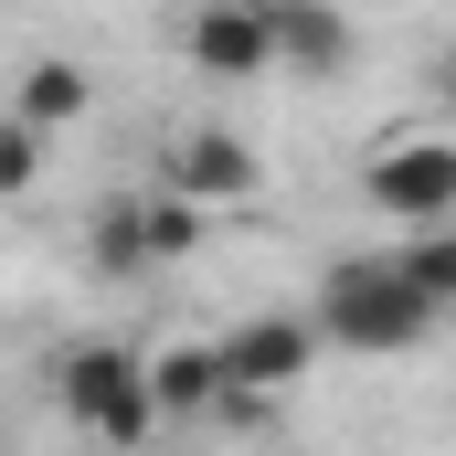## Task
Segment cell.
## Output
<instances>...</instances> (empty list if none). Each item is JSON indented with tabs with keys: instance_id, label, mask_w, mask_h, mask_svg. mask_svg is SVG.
Listing matches in <instances>:
<instances>
[{
	"instance_id": "obj_1",
	"label": "cell",
	"mask_w": 456,
	"mask_h": 456,
	"mask_svg": "<svg viewBox=\"0 0 456 456\" xmlns=\"http://www.w3.org/2000/svg\"><path fill=\"white\" fill-rule=\"evenodd\" d=\"M319 340L361 350V361H393V350H414L425 330H436V308L414 297V276L393 265V255H340L330 276H319Z\"/></svg>"
},
{
	"instance_id": "obj_2",
	"label": "cell",
	"mask_w": 456,
	"mask_h": 456,
	"mask_svg": "<svg viewBox=\"0 0 456 456\" xmlns=\"http://www.w3.org/2000/svg\"><path fill=\"white\" fill-rule=\"evenodd\" d=\"M53 393H64V414L86 425V436H107V446H138V436H159V393H149V361L117 340H86L53 361Z\"/></svg>"
},
{
	"instance_id": "obj_3",
	"label": "cell",
	"mask_w": 456,
	"mask_h": 456,
	"mask_svg": "<svg viewBox=\"0 0 456 456\" xmlns=\"http://www.w3.org/2000/svg\"><path fill=\"white\" fill-rule=\"evenodd\" d=\"M202 202H181V191H117L107 213H96V265H181L191 244H202Z\"/></svg>"
},
{
	"instance_id": "obj_4",
	"label": "cell",
	"mask_w": 456,
	"mask_h": 456,
	"mask_svg": "<svg viewBox=\"0 0 456 456\" xmlns=\"http://www.w3.org/2000/svg\"><path fill=\"white\" fill-rule=\"evenodd\" d=\"M361 191H371L393 224H446V213H456V127H414V138H393V149L361 170Z\"/></svg>"
},
{
	"instance_id": "obj_5",
	"label": "cell",
	"mask_w": 456,
	"mask_h": 456,
	"mask_svg": "<svg viewBox=\"0 0 456 456\" xmlns=\"http://www.w3.org/2000/svg\"><path fill=\"white\" fill-rule=\"evenodd\" d=\"M181 64L213 75V86H255V75H276L265 0H191V11H181Z\"/></svg>"
},
{
	"instance_id": "obj_6",
	"label": "cell",
	"mask_w": 456,
	"mask_h": 456,
	"mask_svg": "<svg viewBox=\"0 0 456 456\" xmlns=\"http://www.w3.org/2000/svg\"><path fill=\"white\" fill-rule=\"evenodd\" d=\"M159 191H181V202H202V213H233V202L265 191V159H255V138H233V127H181L170 159H159Z\"/></svg>"
},
{
	"instance_id": "obj_7",
	"label": "cell",
	"mask_w": 456,
	"mask_h": 456,
	"mask_svg": "<svg viewBox=\"0 0 456 456\" xmlns=\"http://www.w3.org/2000/svg\"><path fill=\"white\" fill-rule=\"evenodd\" d=\"M224 382H244V393H287V382H308V361H319V319H287V308H265V319H244V330H224Z\"/></svg>"
},
{
	"instance_id": "obj_8",
	"label": "cell",
	"mask_w": 456,
	"mask_h": 456,
	"mask_svg": "<svg viewBox=\"0 0 456 456\" xmlns=\"http://www.w3.org/2000/svg\"><path fill=\"white\" fill-rule=\"evenodd\" d=\"M265 32H276V75H340L350 64L340 0H265Z\"/></svg>"
},
{
	"instance_id": "obj_9",
	"label": "cell",
	"mask_w": 456,
	"mask_h": 456,
	"mask_svg": "<svg viewBox=\"0 0 456 456\" xmlns=\"http://www.w3.org/2000/svg\"><path fill=\"white\" fill-rule=\"evenodd\" d=\"M149 393H159V425L213 414V403H224V350H213V340H170V350H149Z\"/></svg>"
},
{
	"instance_id": "obj_10",
	"label": "cell",
	"mask_w": 456,
	"mask_h": 456,
	"mask_svg": "<svg viewBox=\"0 0 456 456\" xmlns=\"http://www.w3.org/2000/svg\"><path fill=\"white\" fill-rule=\"evenodd\" d=\"M86 107H96V75H86V64H64V53H43V64L11 86V117H32L43 138H64Z\"/></svg>"
},
{
	"instance_id": "obj_11",
	"label": "cell",
	"mask_w": 456,
	"mask_h": 456,
	"mask_svg": "<svg viewBox=\"0 0 456 456\" xmlns=\"http://www.w3.org/2000/svg\"><path fill=\"white\" fill-rule=\"evenodd\" d=\"M393 265H403V276H414V297L446 319V308H456V213H446V224H414Z\"/></svg>"
},
{
	"instance_id": "obj_12",
	"label": "cell",
	"mask_w": 456,
	"mask_h": 456,
	"mask_svg": "<svg viewBox=\"0 0 456 456\" xmlns=\"http://www.w3.org/2000/svg\"><path fill=\"white\" fill-rule=\"evenodd\" d=\"M32 181H43V127H32V117H11V107H0V202H21Z\"/></svg>"
},
{
	"instance_id": "obj_13",
	"label": "cell",
	"mask_w": 456,
	"mask_h": 456,
	"mask_svg": "<svg viewBox=\"0 0 456 456\" xmlns=\"http://www.w3.org/2000/svg\"><path fill=\"white\" fill-rule=\"evenodd\" d=\"M425 96H436V127H456V32L436 43V75H425Z\"/></svg>"
}]
</instances>
